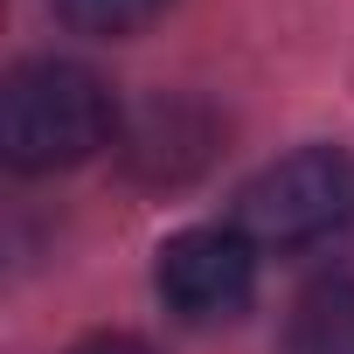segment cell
Wrapping results in <instances>:
<instances>
[{
  "mask_svg": "<svg viewBox=\"0 0 354 354\" xmlns=\"http://www.w3.org/2000/svg\"><path fill=\"white\" fill-rule=\"evenodd\" d=\"M118 139V104L97 70L42 56L21 63L0 91V153L15 174H56Z\"/></svg>",
  "mask_w": 354,
  "mask_h": 354,
  "instance_id": "obj_1",
  "label": "cell"
},
{
  "mask_svg": "<svg viewBox=\"0 0 354 354\" xmlns=\"http://www.w3.org/2000/svg\"><path fill=\"white\" fill-rule=\"evenodd\" d=\"M70 354H153V347H139V340H125V333H97V340H84V347H70Z\"/></svg>",
  "mask_w": 354,
  "mask_h": 354,
  "instance_id": "obj_6",
  "label": "cell"
},
{
  "mask_svg": "<svg viewBox=\"0 0 354 354\" xmlns=\"http://www.w3.org/2000/svg\"><path fill=\"white\" fill-rule=\"evenodd\" d=\"M354 223V153L299 146L236 195V230L257 250H313Z\"/></svg>",
  "mask_w": 354,
  "mask_h": 354,
  "instance_id": "obj_2",
  "label": "cell"
},
{
  "mask_svg": "<svg viewBox=\"0 0 354 354\" xmlns=\"http://www.w3.org/2000/svg\"><path fill=\"white\" fill-rule=\"evenodd\" d=\"M49 8L77 35H139L146 21L167 15V0H49Z\"/></svg>",
  "mask_w": 354,
  "mask_h": 354,
  "instance_id": "obj_5",
  "label": "cell"
},
{
  "mask_svg": "<svg viewBox=\"0 0 354 354\" xmlns=\"http://www.w3.org/2000/svg\"><path fill=\"white\" fill-rule=\"evenodd\" d=\"M153 285L167 299L174 319L188 326H230L250 313V292H257V243L230 223V230H181L160 243V264H153Z\"/></svg>",
  "mask_w": 354,
  "mask_h": 354,
  "instance_id": "obj_3",
  "label": "cell"
},
{
  "mask_svg": "<svg viewBox=\"0 0 354 354\" xmlns=\"http://www.w3.org/2000/svg\"><path fill=\"white\" fill-rule=\"evenodd\" d=\"M278 354H354V278H313L285 313Z\"/></svg>",
  "mask_w": 354,
  "mask_h": 354,
  "instance_id": "obj_4",
  "label": "cell"
}]
</instances>
